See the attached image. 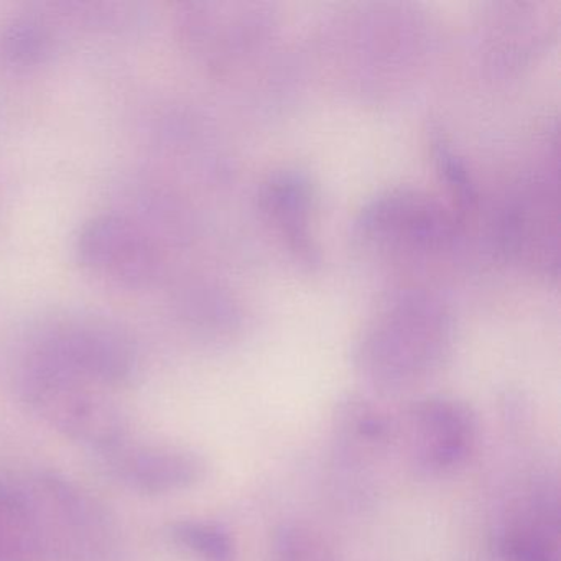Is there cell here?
<instances>
[{
    "label": "cell",
    "mask_w": 561,
    "mask_h": 561,
    "mask_svg": "<svg viewBox=\"0 0 561 561\" xmlns=\"http://www.w3.org/2000/svg\"><path fill=\"white\" fill-rule=\"evenodd\" d=\"M453 340L451 314L442 301L425 291H400L360 331L354 369L374 393L403 396L445 366Z\"/></svg>",
    "instance_id": "6da1fadb"
},
{
    "label": "cell",
    "mask_w": 561,
    "mask_h": 561,
    "mask_svg": "<svg viewBox=\"0 0 561 561\" xmlns=\"http://www.w3.org/2000/svg\"><path fill=\"white\" fill-rule=\"evenodd\" d=\"M21 366L107 389L133 382L139 370V350L129 331L110 318L54 314L28 333Z\"/></svg>",
    "instance_id": "7a4b0ae2"
},
{
    "label": "cell",
    "mask_w": 561,
    "mask_h": 561,
    "mask_svg": "<svg viewBox=\"0 0 561 561\" xmlns=\"http://www.w3.org/2000/svg\"><path fill=\"white\" fill-rule=\"evenodd\" d=\"M15 387L34 415L71 442L101 455L129 439V420L103 387L28 366H19Z\"/></svg>",
    "instance_id": "3957f363"
},
{
    "label": "cell",
    "mask_w": 561,
    "mask_h": 561,
    "mask_svg": "<svg viewBox=\"0 0 561 561\" xmlns=\"http://www.w3.org/2000/svg\"><path fill=\"white\" fill-rule=\"evenodd\" d=\"M459 218L422 190L399 186L374 196L354 219V242L382 257H432L448 251Z\"/></svg>",
    "instance_id": "277c9868"
},
{
    "label": "cell",
    "mask_w": 561,
    "mask_h": 561,
    "mask_svg": "<svg viewBox=\"0 0 561 561\" xmlns=\"http://www.w3.org/2000/svg\"><path fill=\"white\" fill-rule=\"evenodd\" d=\"M393 456L416 478H445L468 462L479 420L465 400L426 396L392 413Z\"/></svg>",
    "instance_id": "5b68a950"
},
{
    "label": "cell",
    "mask_w": 561,
    "mask_h": 561,
    "mask_svg": "<svg viewBox=\"0 0 561 561\" xmlns=\"http://www.w3.org/2000/svg\"><path fill=\"white\" fill-rule=\"evenodd\" d=\"M393 456L392 413L366 396L343 397L330 423V459L337 491L356 507L376 494L377 469Z\"/></svg>",
    "instance_id": "8992f818"
},
{
    "label": "cell",
    "mask_w": 561,
    "mask_h": 561,
    "mask_svg": "<svg viewBox=\"0 0 561 561\" xmlns=\"http://www.w3.org/2000/svg\"><path fill=\"white\" fill-rule=\"evenodd\" d=\"M34 512L45 557L96 561L111 547L110 518L73 482L55 472L38 474L24 488Z\"/></svg>",
    "instance_id": "52a82bcc"
},
{
    "label": "cell",
    "mask_w": 561,
    "mask_h": 561,
    "mask_svg": "<svg viewBox=\"0 0 561 561\" xmlns=\"http://www.w3.org/2000/svg\"><path fill=\"white\" fill-rule=\"evenodd\" d=\"M83 271L124 290H147L162 275V248L123 213L88 219L75 238Z\"/></svg>",
    "instance_id": "ba28073f"
},
{
    "label": "cell",
    "mask_w": 561,
    "mask_h": 561,
    "mask_svg": "<svg viewBox=\"0 0 561 561\" xmlns=\"http://www.w3.org/2000/svg\"><path fill=\"white\" fill-rule=\"evenodd\" d=\"M497 236L501 251L511 261L547 277H557V182L535 179L525 183L505 205Z\"/></svg>",
    "instance_id": "9c48e42d"
},
{
    "label": "cell",
    "mask_w": 561,
    "mask_h": 561,
    "mask_svg": "<svg viewBox=\"0 0 561 561\" xmlns=\"http://www.w3.org/2000/svg\"><path fill=\"white\" fill-rule=\"evenodd\" d=\"M515 499L491 535L494 561H561L558 485L535 482Z\"/></svg>",
    "instance_id": "30bf717a"
},
{
    "label": "cell",
    "mask_w": 561,
    "mask_h": 561,
    "mask_svg": "<svg viewBox=\"0 0 561 561\" xmlns=\"http://www.w3.org/2000/svg\"><path fill=\"white\" fill-rule=\"evenodd\" d=\"M101 456L117 482L146 495L190 491L209 472L205 456L186 446L142 445L129 438Z\"/></svg>",
    "instance_id": "8fae6325"
},
{
    "label": "cell",
    "mask_w": 561,
    "mask_h": 561,
    "mask_svg": "<svg viewBox=\"0 0 561 561\" xmlns=\"http://www.w3.org/2000/svg\"><path fill=\"white\" fill-rule=\"evenodd\" d=\"M314 202L313 183L300 170L272 173L259 190L262 215L284 239L291 255L310 268L320 262V252L311 234Z\"/></svg>",
    "instance_id": "7c38bea8"
},
{
    "label": "cell",
    "mask_w": 561,
    "mask_h": 561,
    "mask_svg": "<svg viewBox=\"0 0 561 561\" xmlns=\"http://www.w3.org/2000/svg\"><path fill=\"white\" fill-rule=\"evenodd\" d=\"M55 51V32L42 19L21 15L0 25V67L4 70L32 73L47 67Z\"/></svg>",
    "instance_id": "4fadbf2b"
},
{
    "label": "cell",
    "mask_w": 561,
    "mask_h": 561,
    "mask_svg": "<svg viewBox=\"0 0 561 561\" xmlns=\"http://www.w3.org/2000/svg\"><path fill=\"white\" fill-rule=\"evenodd\" d=\"M42 558L41 537L24 488L0 481V561Z\"/></svg>",
    "instance_id": "5bb4252c"
},
{
    "label": "cell",
    "mask_w": 561,
    "mask_h": 561,
    "mask_svg": "<svg viewBox=\"0 0 561 561\" xmlns=\"http://www.w3.org/2000/svg\"><path fill=\"white\" fill-rule=\"evenodd\" d=\"M170 541L198 561H238V545L228 528L216 522L182 518L167 528Z\"/></svg>",
    "instance_id": "9a60e30c"
},
{
    "label": "cell",
    "mask_w": 561,
    "mask_h": 561,
    "mask_svg": "<svg viewBox=\"0 0 561 561\" xmlns=\"http://www.w3.org/2000/svg\"><path fill=\"white\" fill-rule=\"evenodd\" d=\"M265 561H341L327 537L304 522H285L272 531Z\"/></svg>",
    "instance_id": "2e32d148"
},
{
    "label": "cell",
    "mask_w": 561,
    "mask_h": 561,
    "mask_svg": "<svg viewBox=\"0 0 561 561\" xmlns=\"http://www.w3.org/2000/svg\"><path fill=\"white\" fill-rule=\"evenodd\" d=\"M432 146L436 169L445 180L446 186L451 190L459 211L465 213L474 208L476 202H478V192H476L474 183H472L465 162L453 152L442 134L433 136Z\"/></svg>",
    "instance_id": "e0dca14e"
}]
</instances>
